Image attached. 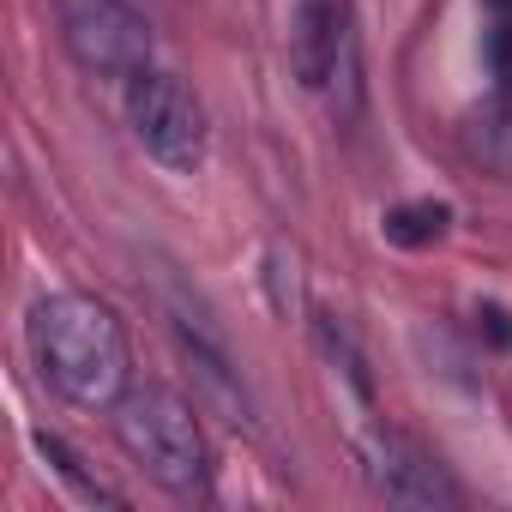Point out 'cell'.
I'll return each mask as SVG.
<instances>
[{"label": "cell", "instance_id": "cell-8", "mask_svg": "<svg viewBox=\"0 0 512 512\" xmlns=\"http://www.w3.org/2000/svg\"><path fill=\"white\" fill-rule=\"evenodd\" d=\"M380 229H386L392 247H434V241L452 229V205H440V199H410V205H392Z\"/></svg>", "mask_w": 512, "mask_h": 512}, {"label": "cell", "instance_id": "cell-9", "mask_svg": "<svg viewBox=\"0 0 512 512\" xmlns=\"http://www.w3.org/2000/svg\"><path fill=\"white\" fill-rule=\"evenodd\" d=\"M470 145H476V157H482L494 175L512 181V109H488V115H476V121H470Z\"/></svg>", "mask_w": 512, "mask_h": 512}, {"label": "cell", "instance_id": "cell-1", "mask_svg": "<svg viewBox=\"0 0 512 512\" xmlns=\"http://www.w3.org/2000/svg\"><path fill=\"white\" fill-rule=\"evenodd\" d=\"M31 356L43 380L85 410H115L127 398V332L97 296H43L31 308Z\"/></svg>", "mask_w": 512, "mask_h": 512}, {"label": "cell", "instance_id": "cell-10", "mask_svg": "<svg viewBox=\"0 0 512 512\" xmlns=\"http://www.w3.org/2000/svg\"><path fill=\"white\" fill-rule=\"evenodd\" d=\"M476 326L488 332V344H500V350H512V314H506L500 302H482V308H476Z\"/></svg>", "mask_w": 512, "mask_h": 512}, {"label": "cell", "instance_id": "cell-5", "mask_svg": "<svg viewBox=\"0 0 512 512\" xmlns=\"http://www.w3.org/2000/svg\"><path fill=\"white\" fill-rule=\"evenodd\" d=\"M362 470H368V488H374L386 506H416V512H452V506H464L458 482H452L410 434L374 428V434L362 440Z\"/></svg>", "mask_w": 512, "mask_h": 512}, {"label": "cell", "instance_id": "cell-3", "mask_svg": "<svg viewBox=\"0 0 512 512\" xmlns=\"http://www.w3.org/2000/svg\"><path fill=\"white\" fill-rule=\"evenodd\" d=\"M127 121H133V139L169 169V175H193L205 163V145H211V127H205V109L199 97L169 79V73H139L127 85Z\"/></svg>", "mask_w": 512, "mask_h": 512}, {"label": "cell", "instance_id": "cell-11", "mask_svg": "<svg viewBox=\"0 0 512 512\" xmlns=\"http://www.w3.org/2000/svg\"><path fill=\"white\" fill-rule=\"evenodd\" d=\"M488 7H494V13H512V0H488Z\"/></svg>", "mask_w": 512, "mask_h": 512}, {"label": "cell", "instance_id": "cell-2", "mask_svg": "<svg viewBox=\"0 0 512 512\" xmlns=\"http://www.w3.org/2000/svg\"><path fill=\"white\" fill-rule=\"evenodd\" d=\"M115 434L127 446V458L163 482L169 494H199L211 476V452L199 434V416L187 398H175L169 386H133L115 404Z\"/></svg>", "mask_w": 512, "mask_h": 512}, {"label": "cell", "instance_id": "cell-4", "mask_svg": "<svg viewBox=\"0 0 512 512\" xmlns=\"http://www.w3.org/2000/svg\"><path fill=\"white\" fill-rule=\"evenodd\" d=\"M67 49L85 73L139 79L151 67V25L133 0H73L67 7Z\"/></svg>", "mask_w": 512, "mask_h": 512}, {"label": "cell", "instance_id": "cell-7", "mask_svg": "<svg viewBox=\"0 0 512 512\" xmlns=\"http://www.w3.org/2000/svg\"><path fill=\"white\" fill-rule=\"evenodd\" d=\"M181 356L193 362V380L205 386V404H217L223 410V422H235V428H253V404H247V386H241V374L229 368V356H223V344L205 332V338H193L187 326H181Z\"/></svg>", "mask_w": 512, "mask_h": 512}, {"label": "cell", "instance_id": "cell-6", "mask_svg": "<svg viewBox=\"0 0 512 512\" xmlns=\"http://www.w3.org/2000/svg\"><path fill=\"white\" fill-rule=\"evenodd\" d=\"M350 13H344V0H302L296 19H290V67L302 85H326L344 43H350Z\"/></svg>", "mask_w": 512, "mask_h": 512}]
</instances>
